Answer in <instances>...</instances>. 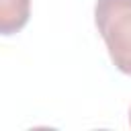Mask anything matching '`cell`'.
<instances>
[{
    "instance_id": "cell-1",
    "label": "cell",
    "mask_w": 131,
    "mask_h": 131,
    "mask_svg": "<svg viewBox=\"0 0 131 131\" xmlns=\"http://www.w3.org/2000/svg\"><path fill=\"white\" fill-rule=\"evenodd\" d=\"M94 23L115 68L131 76V0H96Z\"/></svg>"
},
{
    "instance_id": "cell-2",
    "label": "cell",
    "mask_w": 131,
    "mask_h": 131,
    "mask_svg": "<svg viewBox=\"0 0 131 131\" xmlns=\"http://www.w3.org/2000/svg\"><path fill=\"white\" fill-rule=\"evenodd\" d=\"M31 14V0H0V33L14 35L18 33Z\"/></svg>"
},
{
    "instance_id": "cell-3",
    "label": "cell",
    "mask_w": 131,
    "mask_h": 131,
    "mask_svg": "<svg viewBox=\"0 0 131 131\" xmlns=\"http://www.w3.org/2000/svg\"><path fill=\"white\" fill-rule=\"evenodd\" d=\"M129 125H131V111H129Z\"/></svg>"
}]
</instances>
